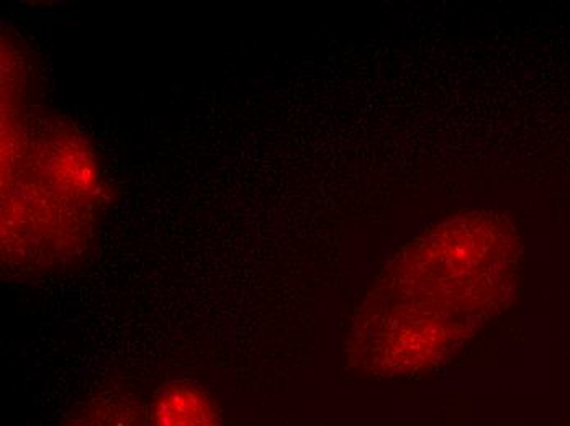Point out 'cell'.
Listing matches in <instances>:
<instances>
[{
  "label": "cell",
  "instance_id": "1",
  "mask_svg": "<svg viewBox=\"0 0 570 426\" xmlns=\"http://www.w3.org/2000/svg\"><path fill=\"white\" fill-rule=\"evenodd\" d=\"M507 230L497 215L468 212L420 238L391 271L387 290L400 314L456 335L462 317L492 299L505 265Z\"/></svg>",
  "mask_w": 570,
  "mask_h": 426
},
{
  "label": "cell",
  "instance_id": "2",
  "mask_svg": "<svg viewBox=\"0 0 570 426\" xmlns=\"http://www.w3.org/2000/svg\"><path fill=\"white\" fill-rule=\"evenodd\" d=\"M156 426H217L210 398L189 387H169L155 404Z\"/></svg>",
  "mask_w": 570,
  "mask_h": 426
},
{
  "label": "cell",
  "instance_id": "3",
  "mask_svg": "<svg viewBox=\"0 0 570 426\" xmlns=\"http://www.w3.org/2000/svg\"><path fill=\"white\" fill-rule=\"evenodd\" d=\"M68 426H149L137 405L124 398H97L82 407Z\"/></svg>",
  "mask_w": 570,
  "mask_h": 426
}]
</instances>
